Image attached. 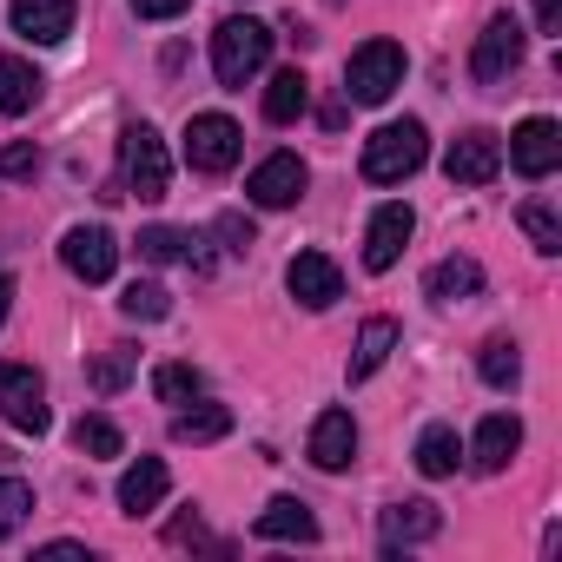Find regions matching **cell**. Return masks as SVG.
I'll return each mask as SVG.
<instances>
[{"label":"cell","instance_id":"9","mask_svg":"<svg viewBox=\"0 0 562 562\" xmlns=\"http://www.w3.org/2000/svg\"><path fill=\"white\" fill-rule=\"evenodd\" d=\"M60 265H67L74 278H87V285H106L113 265H120V238H113L106 225H74V232L60 238Z\"/></svg>","mask_w":562,"mask_h":562},{"label":"cell","instance_id":"31","mask_svg":"<svg viewBox=\"0 0 562 562\" xmlns=\"http://www.w3.org/2000/svg\"><path fill=\"white\" fill-rule=\"evenodd\" d=\"M27 516H34V490L21 476H0V542H8Z\"/></svg>","mask_w":562,"mask_h":562},{"label":"cell","instance_id":"4","mask_svg":"<svg viewBox=\"0 0 562 562\" xmlns=\"http://www.w3.org/2000/svg\"><path fill=\"white\" fill-rule=\"evenodd\" d=\"M120 172H126V192L133 199H166V186H172V159H166V139L146 126V120H133L126 133H120Z\"/></svg>","mask_w":562,"mask_h":562},{"label":"cell","instance_id":"38","mask_svg":"<svg viewBox=\"0 0 562 562\" xmlns=\"http://www.w3.org/2000/svg\"><path fill=\"white\" fill-rule=\"evenodd\" d=\"M536 27L542 34H562V0H536Z\"/></svg>","mask_w":562,"mask_h":562},{"label":"cell","instance_id":"1","mask_svg":"<svg viewBox=\"0 0 562 562\" xmlns=\"http://www.w3.org/2000/svg\"><path fill=\"white\" fill-rule=\"evenodd\" d=\"M265 60H271V27L265 21H251V14L218 21V34H212V74H218V87L238 93L245 80L265 74Z\"/></svg>","mask_w":562,"mask_h":562},{"label":"cell","instance_id":"20","mask_svg":"<svg viewBox=\"0 0 562 562\" xmlns=\"http://www.w3.org/2000/svg\"><path fill=\"white\" fill-rule=\"evenodd\" d=\"M424 292H430L437 305H463V299H476V292H483V265L457 251V258L430 265V278H424Z\"/></svg>","mask_w":562,"mask_h":562},{"label":"cell","instance_id":"3","mask_svg":"<svg viewBox=\"0 0 562 562\" xmlns=\"http://www.w3.org/2000/svg\"><path fill=\"white\" fill-rule=\"evenodd\" d=\"M404 47L397 41H364L351 60H345V93L358 100V106H384L397 87H404Z\"/></svg>","mask_w":562,"mask_h":562},{"label":"cell","instance_id":"14","mask_svg":"<svg viewBox=\"0 0 562 562\" xmlns=\"http://www.w3.org/2000/svg\"><path fill=\"white\" fill-rule=\"evenodd\" d=\"M516 450H522V417H516V411H490V417L476 424L470 470H476V476H496V470H509Z\"/></svg>","mask_w":562,"mask_h":562},{"label":"cell","instance_id":"21","mask_svg":"<svg viewBox=\"0 0 562 562\" xmlns=\"http://www.w3.org/2000/svg\"><path fill=\"white\" fill-rule=\"evenodd\" d=\"M41 74L21 60V54H0V113H8V120H21V113H34L41 106Z\"/></svg>","mask_w":562,"mask_h":562},{"label":"cell","instance_id":"5","mask_svg":"<svg viewBox=\"0 0 562 562\" xmlns=\"http://www.w3.org/2000/svg\"><path fill=\"white\" fill-rule=\"evenodd\" d=\"M238 153H245L238 120H225V113H192L186 120V166L192 172H232Z\"/></svg>","mask_w":562,"mask_h":562},{"label":"cell","instance_id":"6","mask_svg":"<svg viewBox=\"0 0 562 562\" xmlns=\"http://www.w3.org/2000/svg\"><path fill=\"white\" fill-rule=\"evenodd\" d=\"M0 417H8L14 430H27V437H41V430L54 424V411H47V378H41L34 364H0Z\"/></svg>","mask_w":562,"mask_h":562},{"label":"cell","instance_id":"35","mask_svg":"<svg viewBox=\"0 0 562 562\" xmlns=\"http://www.w3.org/2000/svg\"><path fill=\"white\" fill-rule=\"evenodd\" d=\"M218 238H225V251H251V218L245 212H218Z\"/></svg>","mask_w":562,"mask_h":562},{"label":"cell","instance_id":"16","mask_svg":"<svg viewBox=\"0 0 562 562\" xmlns=\"http://www.w3.org/2000/svg\"><path fill=\"white\" fill-rule=\"evenodd\" d=\"M437 529H443V509H437L430 496L391 503V509L378 516V536H384V549H411V542H430Z\"/></svg>","mask_w":562,"mask_h":562},{"label":"cell","instance_id":"7","mask_svg":"<svg viewBox=\"0 0 562 562\" xmlns=\"http://www.w3.org/2000/svg\"><path fill=\"white\" fill-rule=\"evenodd\" d=\"M516 67H522V27H516V14H496V21L476 34L470 80H476V87H503Z\"/></svg>","mask_w":562,"mask_h":562},{"label":"cell","instance_id":"36","mask_svg":"<svg viewBox=\"0 0 562 562\" xmlns=\"http://www.w3.org/2000/svg\"><path fill=\"white\" fill-rule=\"evenodd\" d=\"M186 8H192V0H133V14H139V21H179Z\"/></svg>","mask_w":562,"mask_h":562},{"label":"cell","instance_id":"8","mask_svg":"<svg viewBox=\"0 0 562 562\" xmlns=\"http://www.w3.org/2000/svg\"><path fill=\"white\" fill-rule=\"evenodd\" d=\"M305 186H312V172H305V159H299V153H271L265 166H251L245 199H251V205H265V212H285V205H299V199H305Z\"/></svg>","mask_w":562,"mask_h":562},{"label":"cell","instance_id":"32","mask_svg":"<svg viewBox=\"0 0 562 562\" xmlns=\"http://www.w3.org/2000/svg\"><path fill=\"white\" fill-rule=\"evenodd\" d=\"M74 443H80L87 457H120V424H113V417H80V424H74Z\"/></svg>","mask_w":562,"mask_h":562},{"label":"cell","instance_id":"39","mask_svg":"<svg viewBox=\"0 0 562 562\" xmlns=\"http://www.w3.org/2000/svg\"><path fill=\"white\" fill-rule=\"evenodd\" d=\"M8 312H14V278L0 271V325H8Z\"/></svg>","mask_w":562,"mask_h":562},{"label":"cell","instance_id":"28","mask_svg":"<svg viewBox=\"0 0 562 562\" xmlns=\"http://www.w3.org/2000/svg\"><path fill=\"white\" fill-rule=\"evenodd\" d=\"M516 218H522V232H529V245H536L542 258H555V251H562V218H555V205L529 199V205H522Z\"/></svg>","mask_w":562,"mask_h":562},{"label":"cell","instance_id":"33","mask_svg":"<svg viewBox=\"0 0 562 562\" xmlns=\"http://www.w3.org/2000/svg\"><path fill=\"white\" fill-rule=\"evenodd\" d=\"M139 258H153V265L186 258V232H179V225H146V232H139Z\"/></svg>","mask_w":562,"mask_h":562},{"label":"cell","instance_id":"17","mask_svg":"<svg viewBox=\"0 0 562 562\" xmlns=\"http://www.w3.org/2000/svg\"><path fill=\"white\" fill-rule=\"evenodd\" d=\"M305 450H312L318 470H351V457H358V424H351V411H318Z\"/></svg>","mask_w":562,"mask_h":562},{"label":"cell","instance_id":"13","mask_svg":"<svg viewBox=\"0 0 562 562\" xmlns=\"http://www.w3.org/2000/svg\"><path fill=\"white\" fill-rule=\"evenodd\" d=\"M74 14H80V0H14V8H8L14 34L34 41V47H60L74 34Z\"/></svg>","mask_w":562,"mask_h":562},{"label":"cell","instance_id":"30","mask_svg":"<svg viewBox=\"0 0 562 562\" xmlns=\"http://www.w3.org/2000/svg\"><path fill=\"white\" fill-rule=\"evenodd\" d=\"M153 391H159V404H192V397L205 391V378H199L192 364H159V371H153Z\"/></svg>","mask_w":562,"mask_h":562},{"label":"cell","instance_id":"23","mask_svg":"<svg viewBox=\"0 0 562 562\" xmlns=\"http://www.w3.org/2000/svg\"><path fill=\"white\" fill-rule=\"evenodd\" d=\"M305 106H312V80H305L299 67L271 74V87H265V120H271V126H292Z\"/></svg>","mask_w":562,"mask_h":562},{"label":"cell","instance_id":"29","mask_svg":"<svg viewBox=\"0 0 562 562\" xmlns=\"http://www.w3.org/2000/svg\"><path fill=\"white\" fill-rule=\"evenodd\" d=\"M133 364H139V351H126V345H113L106 358H93V371H87V384H93L100 397H113V391H126V384H133Z\"/></svg>","mask_w":562,"mask_h":562},{"label":"cell","instance_id":"37","mask_svg":"<svg viewBox=\"0 0 562 562\" xmlns=\"http://www.w3.org/2000/svg\"><path fill=\"white\" fill-rule=\"evenodd\" d=\"M166 542H212V536H205V522H199V516H179V522L166 529Z\"/></svg>","mask_w":562,"mask_h":562},{"label":"cell","instance_id":"24","mask_svg":"<svg viewBox=\"0 0 562 562\" xmlns=\"http://www.w3.org/2000/svg\"><path fill=\"white\" fill-rule=\"evenodd\" d=\"M225 430H232V411L225 404H192V411L172 417V437L179 443H218Z\"/></svg>","mask_w":562,"mask_h":562},{"label":"cell","instance_id":"34","mask_svg":"<svg viewBox=\"0 0 562 562\" xmlns=\"http://www.w3.org/2000/svg\"><path fill=\"white\" fill-rule=\"evenodd\" d=\"M41 172V146L14 139V146H0V179H34Z\"/></svg>","mask_w":562,"mask_h":562},{"label":"cell","instance_id":"27","mask_svg":"<svg viewBox=\"0 0 562 562\" xmlns=\"http://www.w3.org/2000/svg\"><path fill=\"white\" fill-rule=\"evenodd\" d=\"M120 312L139 318V325H159L172 312V299H166V285H153V278H133V285L120 292Z\"/></svg>","mask_w":562,"mask_h":562},{"label":"cell","instance_id":"12","mask_svg":"<svg viewBox=\"0 0 562 562\" xmlns=\"http://www.w3.org/2000/svg\"><path fill=\"white\" fill-rule=\"evenodd\" d=\"M443 172H450V186H490L496 172H503V139L496 133H463V139H450V153H443Z\"/></svg>","mask_w":562,"mask_h":562},{"label":"cell","instance_id":"15","mask_svg":"<svg viewBox=\"0 0 562 562\" xmlns=\"http://www.w3.org/2000/svg\"><path fill=\"white\" fill-rule=\"evenodd\" d=\"M411 232H417V212H411V205H378V218H371V232H364V265H371V271H391V265L404 258Z\"/></svg>","mask_w":562,"mask_h":562},{"label":"cell","instance_id":"2","mask_svg":"<svg viewBox=\"0 0 562 562\" xmlns=\"http://www.w3.org/2000/svg\"><path fill=\"white\" fill-rule=\"evenodd\" d=\"M424 159H430L424 120H391V126H378V133L364 139V179H371V186H404Z\"/></svg>","mask_w":562,"mask_h":562},{"label":"cell","instance_id":"22","mask_svg":"<svg viewBox=\"0 0 562 562\" xmlns=\"http://www.w3.org/2000/svg\"><path fill=\"white\" fill-rule=\"evenodd\" d=\"M391 351H397V325H391V318H364V331H358V345H351V384L378 378Z\"/></svg>","mask_w":562,"mask_h":562},{"label":"cell","instance_id":"10","mask_svg":"<svg viewBox=\"0 0 562 562\" xmlns=\"http://www.w3.org/2000/svg\"><path fill=\"white\" fill-rule=\"evenodd\" d=\"M285 285H292V299H299L305 312H331V305L345 299V271H338L325 251H299V258L285 265Z\"/></svg>","mask_w":562,"mask_h":562},{"label":"cell","instance_id":"11","mask_svg":"<svg viewBox=\"0 0 562 562\" xmlns=\"http://www.w3.org/2000/svg\"><path fill=\"white\" fill-rule=\"evenodd\" d=\"M509 166L522 172V179H549L555 166H562V126L555 120H522L516 133H509Z\"/></svg>","mask_w":562,"mask_h":562},{"label":"cell","instance_id":"18","mask_svg":"<svg viewBox=\"0 0 562 562\" xmlns=\"http://www.w3.org/2000/svg\"><path fill=\"white\" fill-rule=\"evenodd\" d=\"M251 529H258L265 542H318V516H312V503H299V496H271Z\"/></svg>","mask_w":562,"mask_h":562},{"label":"cell","instance_id":"19","mask_svg":"<svg viewBox=\"0 0 562 562\" xmlns=\"http://www.w3.org/2000/svg\"><path fill=\"white\" fill-rule=\"evenodd\" d=\"M166 490H172V470H166L159 457H139V463L120 476V490H113V496H120V509H126V516H146V509H159V503H166Z\"/></svg>","mask_w":562,"mask_h":562},{"label":"cell","instance_id":"26","mask_svg":"<svg viewBox=\"0 0 562 562\" xmlns=\"http://www.w3.org/2000/svg\"><path fill=\"white\" fill-rule=\"evenodd\" d=\"M476 371H483V384H490V391H516L522 358H516V345H509V338H490V345H483V358H476Z\"/></svg>","mask_w":562,"mask_h":562},{"label":"cell","instance_id":"25","mask_svg":"<svg viewBox=\"0 0 562 562\" xmlns=\"http://www.w3.org/2000/svg\"><path fill=\"white\" fill-rule=\"evenodd\" d=\"M457 457H463V443H457L450 424H430V430L417 437V470H424V476H450Z\"/></svg>","mask_w":562,"mask_h":562}]
</instances>
